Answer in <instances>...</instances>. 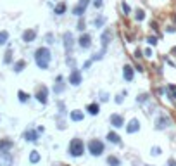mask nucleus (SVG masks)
<instances>
[{"mask_svg":"<svg viewBox=\"0 0 176 166\" xmlns=\"http://www.w3.org/2000/svg\"><path fill=\"white\" fill-rule=\"evenodd\" d=\"M50 61H52V54L47 47H40L35 50V62L40 69H47L50 66Z\"/></svg>","mask_w":176,"mask_h":166,"instance_id":"f257e3e1","label":"nucleus"},{"mask_svg":"<svg viewBox=\"0 0 176 166\" xmlns=\"http://www.w3.org/2000/svg\"><path fill=\"white\" fill-rule=\"evenodd\" d=\"M110 38H112V31L110 30H106L104 33H102V36H100V40H102V50L98 54H95V56L92 57V61H100L102 57L106 56V52H107V47H109V42H110Z\"/></svg>","mask_w":176,"mask_h":166,"instance_id":"f03ea898","label":"nucleus"},{"mask_svg":"<svg viewBox=\"0 0 176 166\" xmlns=\"http://www.w3.org/2000/svg\"><path fill=\"white\" fill-rule=\"evenodd\" d=\"M85 152V144H83V140L81 139H73L69 142V154L73 157H79V156H83Z\"/></svg>","mask_w":176,"mask_h":166,"instance_id":"7ed1b4c3","label":"nucleus"},{"mask_svg":"<svg viewBox=\"0 0 176 166\" xmlns=\"http://www.w3.org/2000/svg\"><path fill=\"white\" fill-rule=\"evenodd\" d=\"M88 151H90L92 156H102V152H104V144H102L100 140L93 139V140H90V144H88Z\"/></svg>","mask_w":176,"mask_h":166,"instance_id":"20e7f679","label":"nucleus"},{"mask_svg":"<svg viewBox=\"0 0 176 166\" xmlns=\"http://www.w3.org/2000/svg\"><path fill=\"white\" fill-rule=\"evenodd\" d=\"M90 4V0H79V4L76 5L74 9H73V14H74L76 18H81L85 12H86V7Z\"/></svg>","mask_w":176,"mask_h":166,"instance_id":"39448f33","label":"nucleus"},{"mask_svg":"<svg viewBox=\"0 0 176 166\" xmlns=\"http://www.w3.org/2000/svg\"><path fill=\"white\" fill-rule=\"evenodd\" d=\"M62 38H64V47H66V52H67V56H69L71 50H73V47H74V36H73V33L66 31Z\"/></svg>","mask_w":176,"mask_h":166,"instance_id":"423d86ee","label":"nucleus"},{"mask_svg":"<svg viewBox=\"0 0 176 166\" xmlns=\"http://www.w3.org/2000/svg\"><path fill=\"white\" fill-rule=\"evenodd\" d=\"M36 101L38 102H42V104H47V97H49V88L47 87H43V85H42V87L38 88V90H36Z\"/></svg>","mask_w":176,"mask_h":166,"instance_id":"0eeeda50","label":"nucleus"},{"mask_svg":"<svg viewBox=\"0 0 176 166\" xmlns=\"http://www.w3.org/2000/svg\"><path fill=\"white\" fill-rule=\"evenodd\" d=\"M81 78H83V76H81V71L76 69V68L69 73V83L71 85H74V87H78L79 83H81Z\"/></svg>","mask_w":176,"mask_h":166,"instance_id":"6e6552de","label":"nucleus"},{"mask_svg":"<svg viewBox=\"0 0 176 166\" xmlns=\"http://www.w3.org/2000/svg\"><path fill=\"white\" fill-rule=\"evenodd\" d=\"M78 45L83 48V50L90 48V47H92V36L88 35V33H83V35L79 36V40H78Z\"/></svg>","mask_w":176,"mask_h":166,"instance_id":"1a4fd4ad","label":"nucleus"},{"mask_svg":"<svg viewBox=\"0 0 176 166\" xmlns=\"http://www.w3.org/2000/svg\"><path fill=\"white\" fill-rule=\"evenodd\" d=\"M109 121H110V125H112L114 128H121V127H124V118L121 116V114H110Z\"/></svg>","mask_w":176,"mask_h":166,"instance_id":"9d476101","label":"nucleus"},{"mask_svg":"<svg viewBox=\"0 0 176 166\" xmlns=\"http://www.w3.org/2000/svg\"><path fill=\"white\" fill-rule=\"evenodd\" d=\"M169 125H171V119L167 118V116H164V114L159 116L157 121H155V128H157V130H164V128H167Z\"/></svg>","mask_w":176,"mask_h":166,"instance_id":"9b49d317","label":"nucleus"},{"mask_svg":"<svg viewBox=\"0 0 176 166\" xmlns=\"http://www.w3.org/2000/svg\"><path fill=\"white\" fill-rule=\"evenodd\" d=\"M35 38H36V30L22 31V42L24 44H31V42H35Z\"/></svg>","mask_w":176,"mask_h":166,"instance_id":"f8f14e48","label":"nucleus"},{"mask_svg":"<svg viewBox=\"0 0 176 166\" xmlns=\"http://www.w3.org/2000/svg\"><path fill=\"white\" fill-rule=\"evenodd\" d=\"M12 154L10 152H0V166H12Z\"/></svg>","mask_w":176,"mask_h":166,"instance_id":"ddd939ff","label":"nucleus"},{"mask_svg":"<svg viewBox=\"0 0 176 166\" xmlns=\"http://www.w3.org/2000/svg\"><path fill=\"white\" fill-rule=\"evenodd\" d=\"M14 147V142L10 139H0V152H9Z\"/></svg>","mask_w":176,"mask_h":166,"instance_id":"4468645a","label":"nucleus"},{"mask_svg":"<svg viewBox=\"0 0 176 166\" xmlns=\"http://www.w3.org/2000/svg\"><path fill=\"white\" fill-rule=\"evenodd\" d=\"M133 76H135V69H133V66L126 64L123 68V78L126 80V81H133Z\"/></svg>","mask_w":176,"mask_h":166,"instance_id":"2eb2a0df","label":"nucleus"},{"mask_svg":"<svg viewBox=\"0 0 176 166\" xmlns=\"http://www.w3.org/2000/svg\"><path fill=\"white\" fill-rule=\"evenodd\" d=\"M140 130V121L138 119H131V121L126 125V131L128 133H135V131Z\"/></svg>","mask_w":176,"mask_h":166,"instance_id":"dca6fc26","label":"nucleus"},{"mask_svg":"<svg viewBox=\"0 0 176 166\" xmlns=\"http://www.w3.org/2000/svg\"><path fill=\"white\" fill-rule=\"evenodd\" d=\"M24 140H28V142H36V140H38V135H36V131L26 130V131H24Z\"/></svg>","mask_w":176,"mask_h":166,"instance_id":"f3484780","label":"nucleus"},{"mask_svg":"<svg viewBox=\"0 0 176 166\" xmlns=\"http://www.w3.org/2000/svg\"><path fill=\"white\" fill-rule=\"evenodd\" d=\"M86 111H88L90 114H92V116H95V114H98V113H100V106H98L97 102H92V104H88Z\"/></svg>","mask_w":176,"mask_h":166,"instance_id":"a211bd4d","label":"nucleus"},{"mask_svg":"<svg viewBox=\"0 0 176 166\" xmlns=\"http://www.w3.org/2000/svg\"><path fill=\"white\" fill-rule=\"evenodd\" d=\"M83 111H71V119H73V121H83Z\"/></svg>","mask_w":176,"mask_h":166,"instance_id":"6ab92c4d","label":"nucleus"},{"mask_svg":"<svg viewBox=\"0 0 176 166\" xmlns=\"http://www.w3.org/2000/svg\"><path fill=\"white\" fill-rule=\"evenodd\" d=\"M107 140H109V142H112V144H121L119 135H118V133H114V131H109V133H107Z\"/></svg>","mask_w":176,"mask_h":166,"instance_id":"aec40b11","label":"nucleus"},{"mask_svg":"<svg viewBox=\"0 0 176 166\" xmlns=\"http://www.w3.org/2000/svg\"><path fill=\"white\" fill-rule=\"evenodd\" d=\"M66 9H67V5L64 4V2H61V4H57V5H55V9H54V12L57 14V16H62V14L66 12Z\"/></svg>","mask_w":176,"mask_h":166,"instance_id":"412c9836","label":"nucleus"},{"mask_svg":"<svg viewBox=\"0 0 176 166\" xmlns=\"http://www.w3.org/2000/svg\"><path fill=\"white\" fill-rule=\"evenodd\" d=\"M24 68H26V61H22L21 59V61H18L16 64H14V73H21Z\"/></svg>","mask_w":176,"mask_h":166,"instance_id":"4be33fe9","label":"nucleus"},{"mask_svg":"<svg viewBox=\"0 0 176 166\" xmlns=\"http://www.w3.org/2000/svg\"><path fill=\"white\" fill-rule=\"evenodd\" d=\"M38 161H40V152L38 151H31L30 152V163L35 164V163H38Z\"/></svg>","mask_w":176,"mask_h":166,"instance_id":"5701e85b","label":"nucleus"},{"mask_svg":"<svg viewBox=\"0 0 176 166\" xmlns=\"http://www.w3.org/2000/svg\"><path fill=\"white\" fill-rule=\"evenodd\" d=\"M107 164L109 166H121V161H119L116 156H109L107 157Z\"/></svg>","mask_w":176,"mask_h":166,"instance_id":"b1692460","label":"nucleus"},{"mask_svg":"<svg viewBox=\"0 0 176 166\" xmlns=\"http://www.w3.org/2000/svg\"><path fill=\"white\" fill-rule=\"evenodd\" d=\"M7 42H9V33L5 30H2L0 31V45H5Z\"/></svg>","mask_w":176,"mask_h":166,"instance_id":"393cba45","label":"nucleus"},{"mask_svg":"<svg viewBox=\"0 0 176 166\" xmlns=\"http://www.w3.org/2000/svg\"><path fill=\"white\" fill-rule=\"evenodd\" d=\"M12 61V48H7V52H5V57H4V64H10Z\"/></svg>","mask_w":176,"mask_h":166,"instance_id":"a878e982","label":"nucleus"},{"mask_svg":"<svg viewBox=\"0 0 176 166\" xmlns=\"http://www.w3.org/2000/svg\"><path fill=\"white\" fill-rule=\"evenodd\" d=\"M104 23H106V18H104V16H98V18L93 21V24H95V28H102Z\"/></svg>","mask_w":176,"mask_h":166,"instance_id":"bb28decb","label":"nucleus"},{"mask_svg":"<svg viewBox=\"0 0 176 166\" xmlns=\"http://www.w3.org/2000/svg\"><path fill=\"white\" fill-rule=\"evenodd\" d=\"M57 81H59V85L57 87H54V92L55 93H59V92H62V90H64V85H62V76H57Z\"/></svg>","mask_w":176,"mask_h":166,"instance_id":"cd10ccee","label":"nucleus"},{"mask_svg":"<svg viewBox=\"0 0 176 166\" xmlns=\"http://www.w3.org/2000/svg\"><path fill=\"white\" fill-rule=\"evenodd\" d=\"M167 92H169V97H171V99H176V87L174 85H167Z\"/></svg>","mask_w":176,"mask_h":166,"instance_id":"c85d7f7f","label":"nucleus"},{"mask_svg":"<svg viewBox=\"0 0 176 166\" xmlns=\"http://www.w3.org/2000/svg\"><path fill=\"white\" fill-rule=\"evenodd\" d=\"M18 95H19V101L21 102H28V99H30V95H28L26 92H22V90H19Z\"/></svg>","mask_w":176,"mask_h":166,"instance_id":"c756f323","label":"nucleus"},{"mask_svg":"<svg viewBox=\"0 0 176 166\" xmlns=\"http://www.w3.org/2000/svg\"><path fill=\"white\" fill-rule=\"evenodd\" d=\"M135 19H137V21H143V19H145V12L142 9H138L137 14H135Z\"/></svg>","mask_w":176,"mask_h":166,"instance_id":"7c9ffc66","label":"nucleus"},{"mask_svg":"<svg viewBox=\"0 0 176 166\" xmlns=\"http://www.w3.org/2000/svg\"><path fill=\"white\" fill-rule=\"evenodd\" d=\"M147 44L149 45H157V38H155V36H149V38H147Z\"/></svg>","mask_w":176,"mask_h":166,"instance_id":"2f4dec72","label":"nucleus"},{"mask_svg":"<svg viewBox=\"0 0 176 166\" xmlns=\"http://www.w3.org/2000/svg\"><path fill=\"white\" fill-rule=\"evenodd\" d=\"M76 30H79V31H83V30H85V19L79 18V21H78V28H76Z\"/></svg>","mask_w":176,"mask_h":166,"instance_id":"473e14b6","label":"nucleus"},{"mask_svg":"<svg viewBox=\"0 0 176 166\" xmlns=\"http://www.w3.org/2000/svg\"><path fill=\"white\" fill-rule=\"evenodd\" d=\"M121 7H123V12L124 14H130V10H131V9H130V5H128L126 2H123V4H121Z\"/></svg>","mask_w":176,"mask_h":166,"instance_id":"72a5a7b5","label":"nucleus"},{"mask_svg":"<svg viewBox=\"0 0 176 166\" xmlns=\"http://www.w3.org/2000/svg\"><path fill=\"white\" fill-rule=\"evenodd\" d=\"M102 2H104V0H93V5H95V9H100V7H102Z\"/></svg>","mask_w":176,"mask_h":166,"instance_id":"f704fd0d","label":"nucleus"},{"mask_svg":"<svg viewBox=\"0 0 176 166\" xmlns=\"http://www.w3.org/2000/svg\"><path fill=\"white\" fill-rule=\"evenodd\" d=\"M126 95V92H123V93H119L118 95V99H116V102H118V104H121V102H123V97Z\"/></svg>","mask_w":176,"mask_h":166,"instance_id":"c9c22d12","label":"nucleus"},{"mask_svg":"<svg viewBox=\"0 0 176 166\" xmlns=\"http://www.w3.org/2000/svg\"><path fill=\"white\" fill-rule=\"evenodd\" d=\"M147 97H149V95H147V93H142V95L138 97L137 101H138V102H145V101H147Z\"/></svg>","mask_w":176,"mask_h":166,"instance_id":"e433bc0d","label":"nucleus"},{"mask_svg":"<svg viewBox=\"0 0 176 166\" xmlns=\"http://www.w3.org/2000/svg\"><path fill=\"white\" fill-rule=\"evenodd\" d=\"M152 154H154V156H159V154H161V149H159V147H154V149H152Z\"/></svg>","mask_w":176,"mask_h":166,"instance_id":"4c0bfd02","label":"nucleus"},{"mask_svg":"<svg viewBox=\"0 0 176 166\" xmlns=\"http://www.w3.org/2000/svg\"><path fill=\"white\" fill-rule=\"evenodd\" d=\"M47 44H54V35H47Z\"/></svg>","mask_w":176,"mask_h":166,"instance_id":"58836bf2","label":"nucleus"},{"mask_svg":"<svg viewBox=\"0 0 176 166\" xmlns=\"http://www.w3.org/2000/svg\"><path fill=\"white\" fill-rule=\"evenodd\" d=\"M145 57H152V50H150V48H147V50H145Z\"/></svg>","mask_w":176,"mask_h":166,"instance_id":"ea45409f","label":"nucleus"},{"mask_svg":"<svg viewBox=\"0 0 176 166\" xmlns=\"http://www.w3.org/2000/svg\"><path fill=\"white\" fill-rule=\"evenodd\" d=\"M135 57H142V50H137V52H135Z\"/></svg>","mask_w":176,"mask_h":166,"instance_id":"a19ab883","label":"nucleus"},{"mask_svg":"<svg viewBox=\"0 0 176 166\" xmlns=\"http://www.w3.org/2000/svg\"><path fill=\"white\" fill-rule=\"evenodd\" d=\"M169 166H176V161H173V159H171V161H169Z\"/></svg>","mask_w":176,"mask_h":166,"instance_id":"79ce46f5","label":"nucleus"}]
</instances>
